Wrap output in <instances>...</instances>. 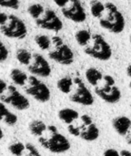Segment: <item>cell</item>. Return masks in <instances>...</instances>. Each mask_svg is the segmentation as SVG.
<instances>
[{
    "instance_id": "9c48e42d",
    "label": "cell",
    "mask_w": 131,
    "mask_h": 156,
    "mask_svg": "<svg viewBox=\"0 0 131 156\" xmlns=\"http://www.w3.org/2000/svg\"><path fill=\"white\" fill-rule=\"evenodd\" d=\"M36 24L43 29L55 32H58L63 28V23L61 19L57 16L55 11L51 9H47L44 13V16L36 20Z\"/></svg>"
},
{
    "instance_id": "ac0fdd59",
    "label": "cell",
    "mask_w": 131,
    "mask_h": 156,
    "mask_svg": "<svg viewBox=\"0 0 131 156\" xmlns=\"http://www.w3.org/2000/svg\"><path fill=\"white\" fill-rule=\"evenodd\" d=\"M102 73L96 68H88L86 71V79L92 86H98V82L103 79Z\"/></svg>"
},
{
    "instance_id": "6da1fadb",
    "label": "cell",
    "mask_w": 131,
    "mask_h": 156,
    "mask_svg": "<svg viewBox=\"0 0 131 156\" xmlns=\"http://www.w3.org/2000/svg\"><path fill=\"white\" fill-rule=\"evenodd\" d=\"M105 16L99 18V25L104 29L114 33L119 34L125 29L126 21L123 14L119 11L116 5L111 2L105 4Z\"/></svg>"
},
{
    "instance_id": "ba28073f",
    "label": "cell",
    "mask_w": 131,
    "mask_h": 156,
    "mask_svg": "<svg viewBox=\"0 0 131 156\" xmlns=\"http://www.w3.org/2000/svg\"><path fill=\"white\" fill-rule=\"evenodd\" d=\"M61 11L66 18L75 23H82L87 18L85 9L79 0H69V3Z\"/></svg>"
},
{
    "instance_id": "8fae6325",
    "label": "cell",
    "mask_w": 131,
    "mask_h": 156,
    "mask_svg": "<svg viewBox=\"0 0 131 156\" xmlns=\"http://www.w3.org/2000/svg\"><path fill=\"white\" fill-rule=\"evenodd\" d=\"M48 57L52 60L66 66L72 64L74 61V53L72 49L65 43L57 46L53 51L48 53Z\"/></svg>"
},
{
    "instance_id": "f546056e",
    "label": "cell",
    "mask_w": 131,
    "mask_h": 156,
    "mask_svg": "<svg viewBox=\"0 0 131 156\" xmlns=\"http://www.w3.org/2000/svg\"><path fill=\"white\" fill-rule=\"evenodd\" d=\"M67 131H68V133H69L71 135H73V136H75V137L80 136V133H81L80 129L78 128V127H76V126H74V125H72V124H69V125L67 126Z\"/></svg>"
},
{
    "instance_id": "484cf974",
    "label": "cell",
    "mask_w": 131,
    "mask_h": 156,
    "mask_svg": "<svg viewBox=\"0 0 131 156\" xmlns=\"http://www.w3.org/2000/svg\"><path fill=\"white\" fill-rule=\"evenodd\" d=\"M27 12L33 18H35L36 20L37 18L40 17L41 15H43L45 13V9H44L43 5L40 4H33L28 6Z\"/></svg>"
},
{
    "instance_id": "f35d334b",
    "label": "cell",
    "mask_w": 131,
    "mask_h": 156,
    "mask_svg": "<svg viewBox=\"0 0 131 156\" xmlns=\"http://www.w3.org/2000/svg\"><path fill=\"white\" fill-rule=\"evenodd\" d=\"M129 88H130V89H131V81H130V82H129Z\"/></svg>"
},
{
    "instance_id": "8d00e7d4",
    "label": "cell",
    "mask_w": 131,
    "mask_h": 156,
    "mask_svg": "<svg viewBox=\"0 0 131 156\" xmlns=\"http://www.w3.org/2000/svg\"><path fill=\"white\" fill-rule=\"evenodd\" d=\"M127 74L129 78H131V64H129L127 68Z\"/></svg>"
},
{
    "instance_id": "cb8c5ba5",
    "label": "cell",
    "mask_w": 131,
    "mask_h": 156,
    "mask_svg": "<svg viewBox=\"0 0 131 156\" xmlns=\"http://www.w3.org/2000/svg\"><path fill=\"white\" fill-rule=\"evenodd\" d=\"M10 154L14 156H22L26 151V144L21 142H16L8 146Z\"/></svg>"
},
{
    "instance_id": "74e56055",
    "label": "cell",
    "mask_w": 131,
    "mask_h": 156,
    "mask_svg": "<svg viewBox=\"0 0 131 156\" xmlns=\"http://www.w3.org/2000/svg\"><path fill=\"white\" fill-rule=\"evenodd\" d=\"M3 137H4V133H3V130L0 128V141L3 139Z\"/></svg>"
},
{
    "instance_id": "8992f818",
    "label": "cell",
    "mask_w": 131,
    "mask_h": 156,
    "mask_svg": "<svg viewBox=\"0 0 131 156\" xmlns=\"http://www.w3.org/2000/svg\"><path fill=\"white\" fill-rule=\"evenodd\" d=\"M7 94L1 95L0 100L4 103L10 104L17 111H26L29 108L30 102L26 97L21 94L15 86L9 85L7 87Z\"/></svg>"
},
{
    "instance_id": "836d02e7",
    "label": "cell",
    "mask_w": 131,
    "mask_h": 156,
    "mask_svg": "<svg viewBox=\"0 0 131 156\" xmlns=\"http://www.w3.org/2000/svg\"><path fill=\"white\" fill-rule=\"evenodd\" d=\"M54 2L57 6L63 8L69 3V0H54Z\"/></svg>"
},
{
    "instance_id": "9a60e30c",
    "label": "cell",
    "mask_w": 131,
    "mask_h": 156,
    "mask_svg": "<svg viewBox=\"0 0 131 156\" xmlns=\"http://www.w3.org/2000/svg\"><path fill=\"white\" fill-rule=\"evenodd\" d=\"M17 116L11 112L4 104V102H0V122L3 121L8 126H14L17 122Z\"/></svg>"
},
{
    "instance_id": "44dd1931",
    "label": "cell",
    "mask_w": 131,
    "mask_h": 156,
    "mask_svg": "<svg viewBox=\"0 0 131 156\" xmlns=\"http://www.w3.org/2000/svg\"><path fill=\"white\" fill-rule=\"evenodd\" d=\"M73 83H74V80H72L68 76H66V77H63L60 80H58V81L57 83V87L62 93L68 94L71 91Z\"/></svg>"
},
{
    "instance_id": "3957f363",
    "label": "cell",
    "mask_w": 131,
    "mask_h": 156,
    "mask_svg": "<svg viewBox=\"0 0 131 156\" xmlns=\"http://www.w3.org/2000/svg\"><path fill=\"white\" fill-rule=\"evenodd\" d=\"M38 142L43 148L48 150L49 152L53 154L66 153L71 147V144L69 141L67 140V138L65 137L63 134L59 133L57 131L51 133V135L49 138L39 137Z\"/></svg>"
},
{
    "instance_id": "d6986e66",
    "label": "cell",
    "mask_w": 131,
    "mask_h": 156,
    "mask_svg": "<svg viewBox=\"0 0 131 156\" xmlns=\"http://www.w3.org/2000/svg\"><path fill=\"white\" fill-rule=\"evenodd\" d=\"M10 78L13 80V82L18 86H24L26 83V81L28 80L27 75L24 71H22L18 69H13L11 70Z\"/></svg>"
},
{
    "instance_id": "4316f807",
    "label": "cell",
    "mask_w": 131,
    "mask_h": 156,
    "mask_svg": "<svg viewBox=\"0 0 131 156\" xmlns=\"http://www.w3.org/2000/svg\"><path fill=\"white\" fill-rule=\"evenodd\" d=\"M0 6L17 9L19 7V0H0Z\"/></svg>"
},
{
    "instance_id": "7a4b0ae2",
    "label": "cell",
    "mask_w": 131,
    "mask_h": 156,
    "mask_svg": "<svg viewBox=\"0 0 131 156\" xmlns=\"http://www.w3.org/2000/svg\"><path fill=\"white\" fill-rule=\"evenodd\" d=\"M84 52L89 57L101 61L109 60L112 57V48L110 45L99 34L92 35L91 41L85 47Z\"/></svg>"
},
{
    "instance_id": "f1b7e54d",
    "label": "cell",
    "mask_w": 131,
    "mask_h": 156,
    "mask_svg": "<svg viewBox=\"0 0 131 156\" xmlns=\"http://www.w3.org/2000/svg\"><path fill=\"white\" fill-rule=\"evenodd\" d=\"M8 57V50L6 47L3 44V42L0 40V62L5 61Z\"/></svg>"
},
{
    "instance_id": "7402d4cb",
    "label": "cell",
    "mask_w": 131,
    "mask_h": 156,
    "mask_svg": "<svg viewBox=\"0 0 131 156\" xmlns=\"http://www.w3.org/2000/svg\"><path fill=\"white\" fill-rule=\"evenodd\" d=\"M16 58L17 59V61L22 64V65H29L32 58H33V55L25 48H19L16 51Z\"/></svg>"
},
{
    "instance_id": "4dcf8cb0",
    "label": "cell",
    "mask_w": 131,
    "mask_h": 156,
    "mask_svg": "<svg viewBox=\"0 0 131 156\" xmlns=\"http://www.w3.org/2000/svg\"><path fill=\"white\" fill-rule=\"evenodd\" d=\"M81 121H82L84 126H88V125H90V124L93 123L91 117L88 116V115H87V114H84V115L81 116Z\"/></svg>"
},
{
    "instance_id": "ab89813d",
    "label": "cell",
    "mask_w": 131,
    "mask_h": 156,
    "mask_svg": "<svg viewBox=\"0 0 131 156\" xmlns=\"http://www.w3.org/2000/svg\"><path fill=\"white\" fill-rule=\"evenodd\" d=\"M129 40H130V43H131V35H130V37H129Z\"/></svg>"
},
{
    "instance_id": "1f68e13d",
    "label": "cell",
    "mask_w": 131,
    "mask_h": 156,
    "mask_svg": "<svg viewBox=\"0 0 131 156\" xmlns=\"http://www.w3.org/2000/svg\"><path fill=\"white\" fill-rule=\"evenodd\" d=\"M103 156H120V154L115 149H108L104 152Z\"/></svg>"
},
{
    "instance_id": "4fadbf2b",
    "label": "cell",
    "mask_w": 131,
    "mask_h": 156,
    "mask_svg": "<svg viewBox=\"0 0 131 156\" xmlns=\"http://www.w3.org/2000/svg\"><path fill=\"white\" fill-rule=\"evenodd\" d=\"M113 128L121 136H125L131 127V120L126 116H119L113 120Z\"/></svg>"
},
{
    "instance_id": "e0dca14e",
    "label": "cell",
    "mask_w": 131,
    "mask_h": 156,
    "mask_svg": "<svg viewBox=\"0 0 131 156\" xmlns=\"http://www.w3.org/2000/svg\"><path fill=\"white\" fill-rule=\"evenodd\" d=\"M28 130L32 135L36 137H41L43 133L47 130V126L44 122L40 120H33L28 125Z\"/></svg>"
},
{
    "instance_id": "5b68a950",
    "label": "cell",
    "mask_w": 131,
    "mask_h": 156,
    "mask_svg": "<svg viewBox=\"0 0 131 156\" xmlns=\"http://www.w3.org/2000/svg\"><path fill=\"white\" fill-rule=\"evenodd\" d=\"M28 86L25 89L26 94L33 97L36 101L45 103L51 98L49 88L35 76L28 77Z\"/></svg>"
},
{
    "instance_id": "277c9868",
    "label": "cell",
    "mask_w": 131,
    "mask_h": 156,
    "mask_svg": "<svg viewBox=\"0 0 131 156\" xmlns=\"http://www.w3.org/2000/svg\"><path fill=\"white\" fill-rule=\"evenodd\" d=\"M1 33L9 38L22 39L27 34V28L23 20L15 15H10L5 25L1 26Z\"/></svg>"
},
{
    "instance_id": "d4e9b609",
    "label": "cell",
    "mask_w": 131,
    "mask_h": 156,
    "mask_svg": "<svg viewBox=\"0 0 131 156\" xmlns=\"http://www.w3.org/2000/svg\"><path fill=\"white\" fill-rule=\"evenodd\" d=\"M35 41L36 45L42 50H47L51 46V39L47 35H37L35 37Z\"/></svg>"
},
{
    "instance_id": "d590c367",
    "label": "cell",
    "mask_w": 131,
    "mask_h": 156,
    "mask_svg": "<svg viewBox=\"0 0 131 156\" xmlns=\"http://www.w3.org/2000/svg\"><path fill=\"white\" fill-rule=\"evenodd\" d=\"M120 156H131V152L128 151V150H122L119 153Z\"/></svg>"
},
{
    "instance_id": "2e32d148",
    "label": "cell",
    "mask_w": 131,
    "mask_h": 156,
    "mask_svg": "<svg viewBox=\"0 0 131 156\" xmlns=\"http://www.w3.org/2000/svg\"><path fill=\"white\" fill-rule=\"evenodd\" d=\"M58 118L64 123L69 125L78 118V112L70 108H64L58 112Z\"/></svg>"
},
{
    "instance_id": "603a6c76",
    "label": "cell",
    "mask_w": 131,
    "mask_h": 156,
    "mask_svg": "<svg viewBox=\"0 0 131 156\" xmlns=\"http://www.w3.org/2000/svg\"><path fill=\"white\" fill-rule=\"evenodd\" d=\"M105 4H103L102 2L100 1H98V0H95L91 3V5H90V12H91V15L96 17V18H100L104 12H105Z\"/></svg>"
},
{
    "instance_id": "52a82bcc",
    "label": "cell",
    "mask_w": 131,
    "mask_h": 156,
    "mask_svg": "<svg viewBox=\"0 0 131 156\" xmlns=\"http://www.w3.org/2000/svg\"><path fill=\"white\" fill-rule=\"evenodd\" d=\"M74 83L77 84V90L69 97L70 101L84 106H91L94 103V98L90 90L86 87L83 80L80 78H76L74 79Z\"/></svg>"
},
{
    "instance_id": "5bb4252c",
    "label": "cell",
    "mask_w": 131,
    "mask_h": 156,
    "mask_svg": "<svg viewBox=\"0 0 131 156\" xmlns=\"http://www.w3.org/2000/svg\"><path fill=\"white\" fill-rule=\"evenodd\" d=\"M85 127L86 128H84L81 131L79 137L86 142H94L98 140V138L99 137V130L97 127V125L92 123Z\"/></svg>"
},
{
    "instance_id": "e575fe53",
    "label": "cell",
    "mask_w": 131,
    "mask_h": 156,
    "mask_svg": "<svg viewBox=\"0 0 131 156\" xmlns=\"http://www.w3.org/2000/svg\"><path fill=\"white\" fill-rule=\"evenodd\" d=\"M7 84L5 80H0V95H2L6 90H7Z\"/></svg>"
},
{
    "instance_id": "30bf717a",
    "label": "cell",
    "mask_w": 131,
    "mask_h": 156,
    "mask_svg": "<svg viewBox=\"0 0 131 156\" xmlns=\"http://www.w3.org/2000/svg\"><path fill=\"white\" fill-rule=\"evenodd\" d=\"M96 94L105 102L114 104L119 101L121 99V91L116 85H109L105 82L103 87L95 88Z\"/></svg>"
},
{
    "instance_id": "d6a6232c",
    "label": "cell",
    "mask_w": 131,
    "mask_h": 156,
    "mask_svg": "<svg viewBox=\"0 0 131 156\" xmlns=\"http://www.w3.org/2000/svg\"><path fill=\"white\" fill-rule=\"evenodd\" d=\"M8 17H9V16H7L5 13L1 12V13H0V26L5 25L6 22L8 21Z\"/></svg>"
},
{
    "instance_id": "7c38bea8",
    "label": "cell",
    "mask_w": 131,
    "mask_h": 156,
    "mask_svg": "<svg viewBox=\"0 0 131 156\" xmlns=\"http://www.w3.org/2000/svg\"><path fill=\"white\" fill-rule=\"evenodd\" d=\"M33 63L29 64L28 70L34 76H38L42 78H47L51 74V67L48 61L40 54L33 55Z\"/></svg>"
},
{
    "instance_id": "ffe728a7",
    "label": "cell",
    "mask_w": 131,
    "mask_h": 156,
    "mask_svg": "<svg viewBox=\"0 0 131 156\" xmlns=\"http://www.w3.org/2000/svg\"><path fill=\"white\" fill-rule=\"evenodd\" d=\"M75 38L76 41L78 42V44L81 47H87L89 42L91 41L92 38V35L91 33L87 30V29H81L78 30L76 35H75Z\"/></svg>"
},
{
    "instance_id": "83f0119b",
    "label": "cell",
    "mask_w": 131,
    "mask_h": 156,
    "mask_svg": "<svg viewBox=\"0 0 131 156\" xmlns=\"http://www.w3.org/2000/svg\"><path fill=\"white\" fill-rule=\"evenodd\" d=\"M26 154L24 156H42L40 154V153L37 151V149L30 143H27L26 144Z\"/></svg>"
}]
</instances>
